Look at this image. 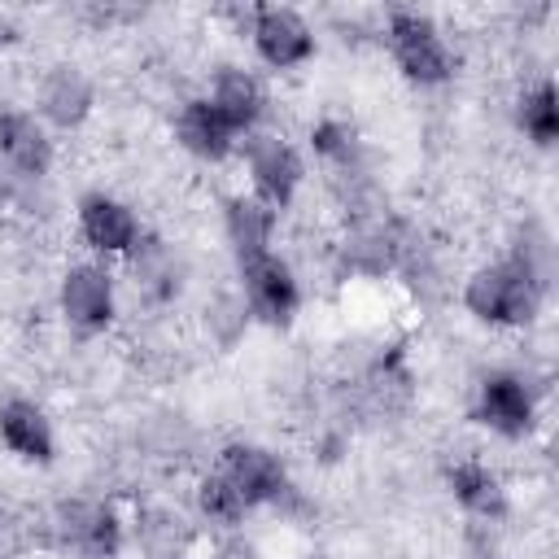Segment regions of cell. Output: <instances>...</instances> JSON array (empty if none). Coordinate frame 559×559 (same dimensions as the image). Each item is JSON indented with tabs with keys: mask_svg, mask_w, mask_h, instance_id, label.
Returning a JSON list of instances; mask_svg holds the SVG:
<instances>
[{
	"mask_svg": "<svg viewBox=\"0 0 559 559\" xmlns=\"http://www.w3.org/2000/svg\"><path fill=\"white\" fill-rule=\"evenodd\" d=\"M542 297H546V280H537L515 258H502V262H489V266L472 271L467 288H463L467 314L476 323H489V328H524V323H533L537 310H542Z\"/></svg>",
	"mask_w": 559,
	"mask_h": 559,
	"instance_id": "cell-1",
	"label": "cell"
},
{
	"mask_svg": "<svg viewBox=\"0 0 559 559\" xmlns=\"http://www.w3.org/2000/svg\"><path fill=\"white\" fill-rule=\"evenodd\" d=\"M384 39H389V52H393L402 79H411L419 87H441L454 79V52L428 13L393 9L384 17Z\"/></svg>",
	"mask_w": 559,
	"mask_h": 559,
	"instance_id": "cell-2",
	"label": "cell"
},
{
	"mask_svg": "<svg viewBox=\"0 0 559 559\" xmlns=\"http://www.w3.org/2000/svg\"><path fill=\"white\" fill-rule=\"evenodd\" d=\"M240 148H245V170H249L253 197L280 214L297 197V188L306 179L301 153L284 135H275V131H253V135H245Z\"/></svg>",
	"mask_w": 559,
	"mask_h": 559,
	"instance_id": "cell-3",
	"label": "cell"
},
{
	"mask_svg": "<svg viewBox=\"0 0 559 559\" xmlns=\"http://www.w3.org/2000/svg\"><path fill=\"white\" fill-rule=\"evenodd\" d=\"M240 293H245L249 314L271 323V328L293 323V314L301 310V284H297L293 266L275 249L240 258Z\"/></svg>",
	"mask_w": 559,
	"mask_h": 559,
	"instance_id": "cell-4",
	"label": "cell"
},
{
	"mask_svg": "<svg viewBox=\"0 0 559 559\" xmlns=\"http://www.w3.org/2000/svg\"><path fill=\"white\" fill-rule=\"evenodd\" d=\"M218 472L231 480V489L245 498V507H271V502H284L293 493L284 459L275 450H266V445H253V441L223 445Z\"/></svg>",
	"mask_w": 559,
	"mask_h": 559,
	"instance_id": "cell-5",
	"label": "cell"
},
{
	"mask_svg": "<svg viewBox=\"0 0 559 559\" xmlns=\"http://www.w3.org/2000/svg\"><path fill=\"white\" fill-rule=\"evenodd\" d=\"M249 39L253 52L271 66V70H297L314 57V31L297 9L284 4H262L249 13Z\"/></svg>",
	"mask_w": 559,
	"mask_h": 559,
	"instance_id": "cell-6",
	"label": "cell"
},
{
	"mask_svg": "<svg viewBox=\"0 0 559 559\" xmlns=\"http://www.w3.org/2000/svg\"><path fill=\"white\" fill-rule=\"evenodd\" d=\"M52 524H57V537L83 559H118L122 550V520L114 507L96 498H66Z\"/></svg>",
	"mask_w": 559,
	"mask_h": 559,
	"instance_id": "cell-7",
	"label": "cell"
},
{
	"mask_svg": "<svg viewBox=\"0 0 559 559\" xmlns=\"http://www.w3.org/2000/svg\"><path fill=\"white\" fill-rule=\"evenodd\" d=\"M61 314L70 328L79 332H105L118 314V293H114V275L100 262H74L61 275Z\"/></svg>",
	"mask_w": 559,
	"mask_h": 559,
	"instance_id": "cell-8",
	"label": "cell"
},
{
	"mask_svg": "<svg viewBox=\"0 0 559 559\" xmlns=\"http://www.w3.org/2000/svg\"><path fill=\"white\" fill-rule=\"evenodd\" d=\"M476 419L493 428L498 437H528L537 424V402L524 376L515 371H489L476 384Z\"/></svg>",
	"mask_w": 559,
	"mask_h": 559,
	"instance_id": "cell-9",
	"label": "cell"
},
{
	"mask_svg": "<svg viewBox=\"0 0 559 559\" xmlns=\"http://www.w3.org/2000/svg\"><path fill=\"white\" fill-rule=\"evenodd\" d=\"M79 236L87 240V249L105 253V258H118V253H131L140 240H144V227L135 218V210L109 192H87L79 201Z\"/></svg>",
	"mask_w": 559,
	"mask_h": 559,
	"instance_id": "cell-10",
	"label": "cell"
},
{
	"mask_svg": "<svg viewBox=\"0 0 559 559\" xmlns=\"http://www.w3.org/2000/svg\"><path fill=\"white\" fill-rule=\"evenodd\" d=\"M0 157L17 179H44L52 170V140L48 127L17 105L0 109Z\"/></svg>",
	"mask_w": 559,
	"mask_h": 559,
	"instance_id": "cell-11",
	"label": "cell"
},
{
	"mask_svg": "<svg viewBox=\"0 0 559 559\" xmlns=\"http://www.w3.org/2000/svg\"><path fill=\"white\" fill-rule=\"evenodd\" d=\"M92 105H96V87L79 66L57 61V66L44 70V79H39V122L74 131V127L87 122Z\"/></svg>",
	"mask_w": 559,
	"mask_h": 559,
	"instance_id": "cell-12",
	"label": "cell"
},
{
	"mask_svg": "<svg viewBox=\"0 0 559 559\" xmlns=\"http://www.w3.org/2000/svg\"><path fill=\"white\" fill-rule=\"evenodd\" d=\"M223 122L236 131V135H253L258 122L266 118V87L258 83V74L240 70V66H223L214 79H210V96H205Z\"/></svg>",
	"mask_w": 559,
	"mask_h": 559,
	"instance_id": "cell-13",
	"label": "cell"
},
{
	"mask_svg": "<svg viewBox=\"0 0 559 559\" xmlns=\"http://www.w3.org/2000/svg\"><path fill=\"white\" fill-rule=\"evenodd\" d=\"M175 140H179L183 153H192L201 162H223L236 148V131L223 122V114L205 96H192V100L179 105V114H175Z\"/></svg>",
	"mask_w": 559,
	"mask_h": 559,
	"instance_id": "cell-14",
	"label": "cell"
},
{
	"mask_svg": "<svg viewBox=\"0 0 559 559\" xmlns=\"http://www.w3.org/2000/svg\"><path fill=\"white\" fill-rule=\"evenodd\" d=\"M0 441L22 463H39V467L52 463V454H57V437H52L48 415L26 397H13L0 406Z\"/></svg>",
	"mask_w": 559,
	"mask_h": 559,
	"instance_id": "cell-15",
	"label": "cell"
},
{
	"mask_svg": "<svg viewBox=\"0 0 559 559\" xmlns=\"http://www.w3.org/2000/svg\"><path fill=\"white\" fill-rule=\"evenodd\" d=\"M445 485L454 493V502L476 515V520H502L507 515V489L498 480V472H489L480 459H459L445 472Z\"/></svg>",
	"mask_w": 559,
	"mask_h": 559,
	"instance_id": "cell-16",
	"label": "cell"
},
{
	"mask_svg": "<svg viewBox=\"0 0 559 559\" xmlns=\"http://www.w3.org/2000/svg\"><path fill=\"white\" fill-rule=\"evenodd\" d=\"M275 223H280L275 210L262 205L258 197H227L223 201V236L236 249V262L253 258V253H271Z\"/></svg>",
	"mask_w": 559,
	"mask_h": 559,
	"instance_id": "cell-17",
	"label": "cell"
},
{
	"mask_svg": "<svg viewBox=\"0 0 559 559\" xmlns=\"http://www.w3.org/2000/svg\"><path fill=\"white\" fill-rule=\"evenodd\" d=\"M127 258L135 266V288L148 301H170L179 293V262L162 240H140Z\"/></svg>",
	"mask_w": 559,
	"mask_h": 559,
	"instance_id": "cell-18",
	"label": "cell"
},
{
	"mask_svg": "<svg viewBox=\"0 0 559 559\" xmlns=\"http://www.w3.org/2000/svg\"><path fill=\"white\" fill-rule=\"evenodd\" d=\"M515 122L520 131L537 144V148H550L559 140V92L550 79H537L528 92H520L515 100Z\"/></svg>",
	"mask_w": 559,
	"mask_h": 559,
	"instance_id": "cell-19",
	"label": "cell"
},
{
	"mask_svg": "<svg viewBox=\"0 0 559 559\" xmlns=\"http://www.w3.org/2000/svg\"><path fill=\"white\" fill-rule=\"evenodd\" d=\"M197 511L210 520V524H240L245 520V498L231 489V480L223 476V472H210V476H201L197 480Z\"/></svg>",
	"mask_w": 559,
	"mask_h": 559,
	"instance_id": "cell-20",
	"label": "cell"
},
{
	"mask_svg": "<svg viewBox=\"0 0 559 559\" xmlns=\"http://www.w3.org/2000/svg\"><path fill=\"white\" fill-rule=\"evenodd\" d=\"M310 148H314V157L328 162V166H349V162H354V148H358V135H354V127L341 122V118H319V122L310 127Z\"/></svg>",
	"mask_w": 559,
	"mask_h": 559,
	"instance_id": "cell-21",
	"label": "cell"
},
{
	"mask_svg": "<svg viewBox=\"0 0 559 559\" xmlns=\"http://www.w3.org/2000/svg\"><path fill=\"white\" fill-rule=\"evenodd\" d=\"M9 205V183H4V175H0V210Z\"/></svg>",
	"mask_w": 559,
	"mask_h": 559,
	"instance_id": "cell-22",
	"label": "cell"
},
{
	"mask_svg": "<svg viewBox=\"0 0 559 559\" xmlns=\"http://www.w3.org/2000/svg\"><path fill=\"white\" fill-rule=\"evenodd\" d=\"M170 559H179V555H170Z\"/></svg>",
	"mask_w": 559,
	"mask_h": 559,
	"instance_id": "cell-23",
	"label": "cell"
},
{
	"mask_svg": "<svg viewBox=\"0 0 559 559\" xmlns=\"http://www.w3.org/2000/svg\"><path fill=\"white\" fill-rule=\"evenodd\" d=\"M0 559H4V550H0Z\"/></svg>",
	"mask_w": 559,
	"mask_h": 559,
	"instance_id": "cell-24",
	"label": "cell"
}]
</instances>
